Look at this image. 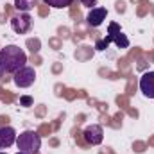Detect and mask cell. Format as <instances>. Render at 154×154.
I'll list each match as a JSON object with an SVG mask.
<instances>
[{"label": "cell", "mask_w": 154, "mask_h": 154, "mask_svg": "<svg viewBox=\"0 0 154 154\" xmlns=\"http://www.w3.org/2000/svg\"><path fill=\"white\" fill-rule=\"evenodd\" d=\"M13 75H14L13 81H14V84H16L18 88H29V86H32L34 81H36V72H34V68H31V66H23V68H20L18 72H14Z\"/></svg>", "instance_id": "obj_4"}, {"label": "cell", "mask_w": 154, "mask_h": 154, "mask_svg": "<svg viewBox=\"0 0 154 154\" xmlns=\"http://www.w3.org/2000/svg\"><path fill=\"white\" fill-rule=\"evenodd\" d=\"M47 5H50V7H54V9H65V7H68L74 0H43Z\"/></svg>", "instance_id": "obj_11"}, {"label": "cell", "mask_w": 154, "mask_h": 154, "mask_svg": "<svg viewBox=\"0 0 154 154\" xmlns=\"http://www.w3.org/2000/svg\"><path fill=\"white\" fill-rule=\"evenodd\" d=\"M27 63V54L16 45H5L0 48V72L2 74H14L23 68Z\"/></svg>", "instance_id": "obj_1"}, {"label": "cell", "mask_w": 154, "mask_h": 154, "mask_svg": "<svg viewBox=\"0 0 154 154\" xmlns=\"http://www.w3.org/2000/svg\"><path fill=\"white\" fill-rule=\"evenodd\" d=\"M16 147L22 152L38 154L41 149V138L36 131H23L16 136Z\"/></svg>", "instance_id": "obj_3"}, {"label": "cell", "mask_w": 154, "mask_h": 154, "mask_svg": "<svg viewBox=\"0 0 154 154\" xmlns=\"http://www.w3.org/2000/svg\"><path fill=\"white\" fill-rule=\"evenodd\" d=\"M11 27L16 34H25L32 27V18L29 16V13H18L11 18Z\"/></svg>", "instance_id": "obj_5"}, {"label": "cell", "mask_w": 154, "mask_h": 154, "mask_svg": "<svg viewBox=\"0 0 154 154\" xmlns=\"http://www.w3.org/2000/svg\"><path fill=\"white\" fill-rule=\"evenodd\" d=\"M16 154H27V152H22V151H18V152H16Z\"/></svg>", "instance_id": "obj_14"}, {"label": "cell", "mask_w": 154, "mask_h": 154, "mask_svg": "<svg viewBox=\"0 0 154 154\" xmlns=\"http://www.w3.org/2000/svg\"><path fill=\"white\" fill-rule=\"evenodd\" d=\"M0 154H5V152H0Z\"/></svg>", "instance_id": "obj_15"}, {"label": "cell", "mask_w": 154, "mask_h": 154, "mask_svg": "<svg viewBox=\"0 0 154 154\" xmlns=\"http://www.w3.org/2000/svg\"><path fill=\"white\" fill-rule=\"evenodd\" d=\"M16 136L18 134H16V131L11 125L0 127V149H7L13 143H16Z\"/></svg>", "instance_id": "obj_9"}, {"label": "cell", "mask_w": 154, "mask_h": 154, "mask_svg": "<svg viewBox=\"0 0 154 154\" xmlns=\"http://www.w3.org/2000/svg\"><path fill=\"white\" fill-rule=\"evenodd\" d=\"M140 91L143 97L154 99V72H145L140 77Z\"/></svg>", "instance_id": "obj_8"}, {"label": "cell", "mask_w": 154, "mask_h": 154, "mask_svg": "<svg viewBox=\"0 0 154 154\" xmlns=\"http://www.w3.org/2000/svg\"><path fill=\"white\" fill-rule=\"evenodd\" d=\"M82 136H84V140H86L90 145H99V143H102V140H104V131H102V127H100L99 124H91V125H88V127L84 129Z\"/></svg>", "instance_id": "obj_6"}, {"label": "cell", "mask_w": 154, "mask_h": 154, "mask_svg": "<svg viewBox=\"0 0 154 154\" xmlns=\"http://www.w3.org/2000/svg\"><path fill=\"white\" fill-rule=\"evenodd\" d=\"M36 0H14V7L20 13H29L31 9H34Z\"/></svg>", "instance_id": "obj_10"}, {"label": "cell", "mask_w": 154, "mask_h": 154, "mask_svg": "<svg viewBox=\"0 0 154 154\" xmlns=\"http://www.w3.org/2000/svg\"><path fill=\"white\" fill-rule=\"evenodd\" d=\"M106 18H108V9H106V7H93V9L88 13L86 22H88L90 27H100Z\"/></svg>", "instance_id": "obj_7"}, {"label": "cell", "mask_w": 154, "mask_h": 154, "mask_svg": "<svg viewBox=\"0 0 154 154\" xmlns=\"http://www.w3.org/2000/svg\"><path fill=\"white\" fill-rule=\"evenodd\" d=\"M109 43H115L118 48H127V47H129V38L120 31V25L115 23V22L109 23V27H108V36L104 39H99L97 45H95V48H97V50H106V48L109 47Z\"/></svg>", "instance_id": "obj_2"}, {"label": "cell", "mask_w": 154, "mask_h": 154, "mask_svg": "<svg viewBox=\"0 0 154 154\" xmlns=\"http://www.w3.org/2000/svg\"><path fill=\"white\" fill-rule=\"evenodd\" d=\"M20 106H23V108L32 106V97H29V95H22V97H20Z\"/></svg>", "instance_id": "obj_12"}, {"label": "cell", "mask_w": 154, "mask_h": 154, "mask_svg": "<svg viewBox=\"0 0 154 154\" xmlns=\"http://www.w3.org/2000/svg\"><path fill=\"white\" fill-rule=\"evenodd\" d=\"M97 2H99V0H81V4H82V5H86V7H91V9L97 5Z\"/></svg>", "instance_id": "obj_13"}]
</instances>
